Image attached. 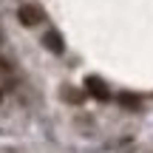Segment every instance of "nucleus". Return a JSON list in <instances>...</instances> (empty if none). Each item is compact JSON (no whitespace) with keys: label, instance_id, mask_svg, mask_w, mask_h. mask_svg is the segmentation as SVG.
I'll list each match as a JSON object with an SVG mask.
<instances>
[{"label":"nucleus","instance_id":"obj_1","mask_svg":"<svg viewBox=\"0 0 153 153\" xmlns=\"http://www.w3.org/2000/svg\"><path fill=\"white\" fill-rule=\"evenodd\" d=\"M17 20H20L23 26H37L40 20H45V11L40 9L37 3H23L20 9H17Z\"/></svg>","mask_w":153,"mask_h":153},{"label":"nucleus","instance_id":"obj_2","mask_svg":"<svg viewBox=\"0 0 153 153\" xmlns=\"http://www.w3.org/2000/svg\"><path fill=\"white\" fill-rule=\"evenodd\" d=\"M85 91L91 94L94 99H99V102H108L111 99V91H108V85H105L99 76H85Z\"/></svg>","mask_w":153,"mask_h":153},{"label":"nucleus","instance_id":"obj_3","mask_svg":"<svg viewBox=\"0 0 153 153\" xmlns=\"http://www.w3.org/2000/svg\"><path fill=\"white\" fill-rule=\"evenodd\" d=\"M43 45L51 51V54H62V51H65V45H62V40H60V34H57V31L43 34Z\"/></svg>","mask_w":153,"mask_h":153},{"label":"nucleus","instance_id":"obj_4","mask_svg":"<svg viewBox=\"0 0 153 153\" xmlns=\"http://www.w3.org/2000/svg\"><path fill=\"white\" fill-rule=\"evenodd\" d=\"M119 102L125 105V108H139V99L133 97V94H122V97H119Z\"/></svg>","mask_w":153,"mask_h":153},{"label":"nucleus","instance_id":"obj_5","mask_svg":"<svg viewBox=\"0 0 153 153\" xmlns=\"http://www.w3.org/2000/svg\"><path fill=\"white\" fill-rule=\"evenodd\" d=\"M62 99H68V102H79L82 94H79V91H74V88H65V91H62Z\"/></svg>","mask_w":153,"mask_h":153}]
</instances>
